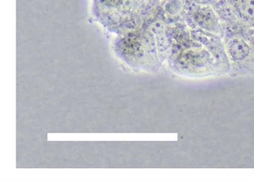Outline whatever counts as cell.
I'll return each instance as SVG.
<instances>
[{
  "label": "cell",
  "instance_id": "1",
  "mask_svg": "<svg viewBox=\"0 0 254 182\" xmlns=\"http://www.w3.org/2000/svg\"><path fill=\"white\" fill-rule=\"evenodd\" d=\"M194 20L200 27L206 30H212L217 24L215 13L208 6L200 7L195 11Z\"/></svg>",
  "mask_w": 254,
  "mask_h": 182
},
{
  "label": "cell",
  "instance_id": "2",
  "mask_svg": "<svg viewBox=\"0 0 254 182\" xmlns=\"http://www.w3.org/2000/svg\"><path fill=\"white\" fill-rule=\"evenodd\" d=\"M238 17L247 23H254V0L232 1Z\"/></svg>",
  "mask_w": 254,
  "mask_h": 182
},
{
  "label": "cell",
  "instance_id": "3",
  "mask_svg": "<svg viewBox=\"0 0 254 182\" xmlns=\"http://www.w3.org/2000/svg\"><path fill=\"white\" fill-rule=\"evenodd\" d=\"M228 51L233 60L245 59L250 52L248 44L240 39H233L228 44Z\"/></svg>",
  "mask_w": 254,
  "mask_h": 182
},
{
  "label": "cell",
  "instance_id": "4",
  "mask_svg": "<svg viewBox=\"0 0 254 182\" xmlns=\"http://www.w3.org/2000/svg\"><path fill=\"white\" fill-rule=\"evenodd\" d=\"M215 8H216L218 14L226 20H233V19L236 18V16H238L234 5L230 1V2L226 1V0L221 1L216 4Z\"/></svg>",
  "mask_w": 254,
  "mask_h": 182
},
{
  "label": "cell",
  "instance_id": "5",
  "mask_svg": "<svg viewBox=\"0 0 254 182\" xmlns=\"http://www.w3.org/2000/svg\"><path fill=\"white\" fill-rule=\"evenodd\" d=\"M194 1L198 2V3L206 4L209 2V0H194Z\"/></svg>",
  "mask_w": 254,
  "mask_h": 182
}]
</instances>
